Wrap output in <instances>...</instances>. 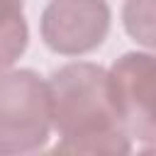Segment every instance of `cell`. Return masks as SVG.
<instances>
[{"label":"cell","instance_id":"277c9868","mask_svg":"<svg viewBox=\"0 0 156 156\" xmlns=\"http://www.w3.org/2000/svg\"><path fill=\"white\" fill-rule=\"evenodd\" d=\"M107 32L110 5L105 0H49L41 12V39L63 56L95 51Z\"/></svg>","mask_w":156,"mask_h":156},{"label":"cell","instance_id":"5b68a950","mask_svg":"<svg viewBox=\"0 0 156 156\" xmlns=\"http://www.w3.org/2000/svg\"><path fill=\"white\" fill-rule=\"evenodd\" d=\"M27 39L24 0H0V71H7L24 54Z\"/></svg>","mask_w":156,"mask_h":156},{"label":"cell","instance_id":"8992f818","mask_svg":"<svg viewBox=\"0 0 156 156\" xmlns=\"http://www.w3.org/2000/svg\"><path fill=\"white\" fill-rule=\"evenodd\" d=\"M122 22L136 44L156 51V0H127Z\"/></svg>","mask_w":156,"mask_h":156},{"label":"cell","instance_id":"3957f363","mask_svg":"<svg viewBox=\"0 0 156 156\" xmlns=\"http://www.w3.org/2000/svg\"><path fill=\"white\" fill-rule=\"evenodd\" d=\"M110 80L127 134L156 149V54L119 56L110 68Z\"/></svg>","mask_w":156,"mask_h":156},{"label":"cell","instance_id":"6da1fadb","mask_svg":"<svg viewBox=\"0 0 156 156\" xmlns=\"http://www.w3.org/2000/svg\"><path fill=\"white\" fill-rule=\"evenodd\" d=\"M51 127L58 132V154H129L132 141L122 124L110 71L76 61L51 73Z\"/></svg>","mask_w":156,"mask_h":156},{"label":"cell","instance_id":"7a4b0ae2","mask_svg":"<svg viewBox=\"0 0 156 156\" xmlns=\"http://www.w3.org/2000/svg\"><path fill=\"white\" fill-rule=\"evenodd\" d=\"M51 132L49 83L34 71H0V151L41 149Z\"/></svg>","mask_w":156,"mask_h":156}]
</instances>
